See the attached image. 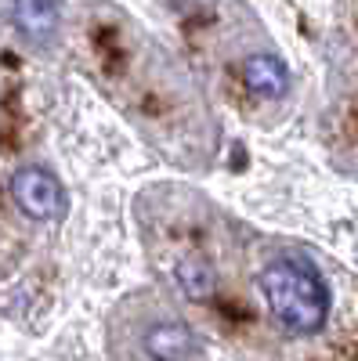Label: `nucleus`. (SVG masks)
I'll list each match as a JSON object with an SVG mask.
<instances>
[{"label": "nucleus", "mask_w": 358, "mask_h": 361, "mask_svg": "<svg viewBox=\"0 0 358 361\" xmlns=\"http://www.w3.org/2000/svg\"><path fill=\"white\" fill-rule=\"evenodd\" d=\"M174 279H177V289H181L189 300H196V304H203V300H210L217 293V271L199 253H189V257L177 260Z\"/></svg>", "instance_id": "6"}, {"label": "nucleus", "mask_w": 358, "mask_h": 361, "mask_svg": "<svg viewBox=\"0 0 358 361\" xmlns=\"http://www.w3.org/2000/svg\"><path fill=\"white\" fill-rule=\"evenodd\" d=\"M11 15H15L18 33L29 44H37V47L54 44L58 25H62V8H58V4H44V0H25V4H15Z\"/></svg>", "instance_id": "3"}, {"label": "nucleus", "mask_w": 358, "mask_h": 361, "mask_svg": "<svg viewBox=\"0 0 358 361\" xmlns=\"http://www.w3.org/2000/svg\"><path fill=\"white\" fill-rule=\"evenodd\" d=\"M243 80L261 98H282L290 90V69L279 54H250L243 62Z\"/></svg>", "instance_id": "4"}, {"label": "nucleus", "mask_w": 358, "mask_h": 361, "mask_svg": "<svg viewBox=\"0 0 358 361\" xmlns=\"http://www.w3.org/2000/svg\"><path fill=\"white\" fill-rule=\"evenodd\" d=\"M261 296L275 322L293 336H315L322 333L326 314H330V289L311 260L304 257H282L261 271Z\"/></svg>", "instance_id": "1"}, {"label": "nucleus", "mask_w": 358, "mask_h": 361, "mask_svg": "<svg viewBox=\"0 0 358 361\" xmlns=\"http://www.w3.org/2000/svg\"><path fill=\"white\" fill-rule=\"evenodd\" d=\"M192 350H196V336L177 322L153 325L145 333V354L153 361H189Z\"/></svg>", "instance_id": "5"}, {"label": "nucleus", "mask_w": 358, "mask_h": 361, "mask_svg": "<svg viewBox=\"0 0 358 361\" xmlns=\"http://www.w3.org/2000/svg\"><path fill=\"white\" fill-rule=\"evenodd\" d=\"M11 195L18 209L33 221H58L66 217V188L44 166H22L11 177Z\"/></svg>", "instance_id": "2"}]
</instances>
